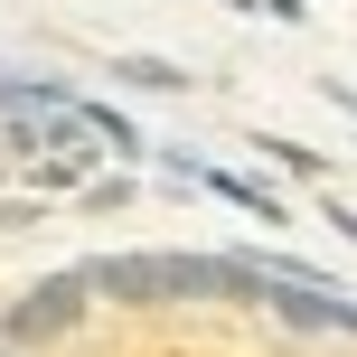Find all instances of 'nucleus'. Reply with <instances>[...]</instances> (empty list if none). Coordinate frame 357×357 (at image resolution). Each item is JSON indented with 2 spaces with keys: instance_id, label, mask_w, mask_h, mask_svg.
Masks as SVG:
<instances>
[{
  "instance_id": "obj_3",
  "label": "nucleus",
  "mask_w": 357,
  "mask_h": 357,
  "mask_svg": "<svg viewBox=\"0 0 357 357\" xmlns=\"http://www.w3.org/2000/svg\"><path fill=\"white\" fill-rule=\"evenodd\" d=\"M329 226H339V235H348V245H357V207H329Z\"/></svg>"
},
{
  "instance_id": "obj_2",
  "label": "nucleus",
  "mask_w": 357,
  "mask_h": 357,
  "mask_svg": "<svg viewBox=\"0 0 357 357\" xmlns=\"http://www.w3.org/2000/svg\"><path fill=\"white\" fill-rule=\"evenodd\" d=\"M123 85H169V94H178L188 75H178V66H160V56H123Z\"/></svg>"
},
{
  "instance_id": "obj_1",
  "label": "nucleus",
  "mask_w": 357,
  "mask_h": 357,
  "mask_svg": "<svg viewBox=\"0 0 357 357\" xmlns=\"http://www.w3.org/2000/svg\"><path fill=\"white\" fill-rule=\"evenodd\" d=\"M75 310H85V273H75V282H38L29 301L10 310V329H19V339H56V329L75 320Z\"/></svg>"
}]
</instances>
